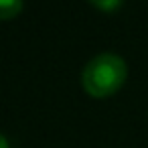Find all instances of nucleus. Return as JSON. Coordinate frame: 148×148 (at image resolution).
<instances>
[{
    "instance_id": "nucleus-1",
    "label": "nucleus",
    "mask_w": 148,
    "mask_h": 148,
    "mask_svg": "<svg viewBox=\"0 0 148 148\" xmlns=\"http://www.w3.org/2000/svg\"><path fill=\"white\" fill-rule=\"evenodd\" d=\"M128 77V65L126 61L116 53H99L93 59L87 61L81 73L83 89L91 97H108L116 93Z\"/></svg>"
},
{
    "instance_id": "nucleus-2",
    "label": "nucleus",
    "mask_w": 148,
    "mask_h": 148,
    "mask_svg": "<svg viewBox=\"0 0 148 148\" xmlns=\"http://www.w3.org/2000/svg\"><path fill=\"white\" fill-rule=\"evenodd\" d=\"M23 10L21 0H0V21H10Z\"/></svg>"
},
{
    "instance_id": "nucleus-3",
    "label": "nucleus",
    "mask_w": 148,
    "mask_h": 148,
    "mask_svg": "<svg viewBox=\"0 0 148 148\" xmlns=\"http://www.w3.org/2000/svg\"><path fill=\"white\" fill-rule=\"evenodd\" d=\"M91 6L101 8V10H114V8H120L122 2H118V0H112V2H97V0H91Z\"/></svg>"
},
{
    "instance_id": "nucleus-4",
    "label": "nucleus",
    "mask_w": 148,
    "mask_h": 148,
    "mask_svg": "<svg viewBox=\"0 0 148 148\" xmlns=\"http://www.w3.org/2000/svg\"><path fill=\"white\" fill-rule=\"evenodd\" d=\"M0 148H10V144H8V140H6L4 134H0Z\"/></svg>"
}]
</instances>
